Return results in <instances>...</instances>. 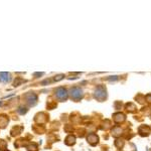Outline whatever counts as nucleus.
<instances>
[{
    "label": "nucleus",
    "mask_w": 151,
    "mask_h": 151,
    "mask_svg": "<svg viewBox=\"0 0 151 151\" xmlns=\"http://www.w3.org/2000/svg\"><path fill=\"white\" fill-rule=\"evenodd\" d=\"M12 80V76H11L10 73H6V72H3V73H0V82L1 83H9Z\"/></svg>",
    "instance_id": "nucleus-6"
},
{
    "label": "nucleus",
    "mask_w": 151,
    "mask_h": 151,
    "mask_svg": "<svg viewBox=\"0 0 151 151\" xmlns=\"http://www.w3.org/2000/svg\"><path fill=\"white\" fill-rule=\"evenodd\" d=\"M87 141H88V143H90L92 146H95V145H97L98 143H99V137H98L97 134L90 133L87 136Z\"/></svg>",
    "instance_id": "nucleus-5"
},
{
    "label": "nucleus",
    "mask_w": 151,
    "mask_h": 151,
    "mask_svg": "<svg viewBox=\"0 0 151 151\" xmlns=\"http://www.w3.org/2000/svg\"><path fill=\"white\" fill-rule=\"evenodd\" d=\"M42 75H44V73H34L33 74V76H34L35 78H39L38 76H42Z\"/></svg>",
    "instance_id": "nucleus-22"
},
{
    "label": "nucleus",
    "mask_w": 151,
    "mask_h": 151,
    "mask_svg": "<svg viewBox=\"0 0 151 151\" xmlns=\"http://www.w3.org/2000/svg\"><path fill=\"white\" fill-rule=\"evenodd\" d=\"M23 130V127L22 126H15L13 127L12 129H11V136H17L19 135L21 132H22Z\"/></svg>",
    "instance_id": "nucleus-11"
},
{
    "label": "nucleus",
    "mask_w": 151,
    "mask_h": 151,
    "mask_svg": "<svg viewBox=\"0 0 151 151\" xmlns=\"http://www.w3.org/2000/svg\"><path fill=\"white\" fill-rule=\"evenodd\" d=\"M108 80H109V81H116L117 80V77L114 76V78H108Z\"/></svg>",
    "instance_id": "nucleus-23"
},
{
    "label": "nucleus",
    "mask_w": 151,
    "mask_h": 151,
    "mask_svg": "<svg viewBox=\"0 0 151 151\" xmlns=\"http://www.w3.org/2000/svg\"><path fill=\"white\" fill-rule=\"evenodd\" d=\"M27 111H28V109H27V107H24V106H20L17 109V113L18 114H20V115H24L27 113Z\"/></svg>",
    "instance_id": "nucleus-15"
},
{
    "label": "nucleus",
    "mask_w": 151,
    "mask_h": 151,
    "mask_svg": "<svg viewBox=\"0 0 151 151\" xmlns=\"http://www.w3.org/2000/svg\"><path fill=\"white\" fill-rule=\"evenodd\" d=\"M5 151H7V150H5Z\"/></svg>",
    "instance_id": "nucleus-25"
},
{
    "label": "nucleus",
    "mask_w": 151,
    "mask_h": 151,
    "mask_svg": "<svg viewBox=\"0 0 151 151\" xmlns=\"http://www.w3.org/2000/svg\"><path fill=\"white\" fill-rule=\"evenodd\" d=\"M113 119L116 123H122L126 120V116L121 112H118V113H115L113 115Z\"/></svg>",
    "instance_id": "nucleus-7"
},
{
    "label": "nucleus",
    "mask_w": 151,
    "mask_h": 151,
    "mask_svg": "<svg viewBox=\"0 0 151 151\" xmlns=\"http://www.w3.org/2000/svg\"><path fill=\"white\" fill-rule=\"evenodd\" d=\"M63 79H64V75H63V74H61V75H57V76L54 77L52 82H59V81H62Z\"/></svg>",
    "instance_id": "nucleus-18"
},
{
    "label": "nucleus",
    "mask_w": 151,
    "mask_h": 151,
    "mask_svg": "<svg viewBox=\"0 0 151 151\" xmlns=\"http://www.w3.org/2000/svg\"><path fill=\"white\" fill-rule=\"evenodd\" d=\"M126 109L130 112H134L136 110V106L132 103H128V104H126Z\"/></svg>",
    "instance_id": "nucleus-17"
},
{
    "label": "nucleus",
    "mask_w": 151,
    "mask_h": 151,
    "mask_svg": "<svg viewBox=\"0 0 151 151\" xmlns=\"http://www.w3.org/2000/svg\"><path fill=\"white\" fill-rule=\"evenodd\" d=\"M56 97L61 102H66L69 99V92L64 87H59L56 89Z\"/></svg>",
    "instance_id": "nucleus-3"
},
{
    "label": "nucleus",
    "mask_w": 151,
    "mask_h": 151,
    "mask_svg": "<svg viewBox=\"0 0 151 151\" xmlns=\"http://www.w3.org/2000/svg\"><path fill=\"white\" fill-rule=\"evenodd\" d=\"M69 95L72 100H74L75 102H79L84 98V91L80 87H73L69 89Z\"/></svg>",
    "instance_id": "nucleus-2"
},
{
    "label": "nucleus",
    "mask_w": 151,
    "mask_h": 151,
    "mask_svg": "<svg viewBox=\"0 0 151 151\" xmlns=\"http://www.w3.org/2000/svg\"><path fill=\"white\" fill-rule=\"evenodd\" d=\"M108 95H107V89L105 86L100 85L98 87H96L94 91V98L99 102H104L107 99Z\"/></svg>",
    "instance_id": "nucleus-1"
},
{
    "label": "nucleus",
    "mask_w": 151,
    "mask_h": 151,
    "mask_svg": "<svg viewBox=\"0 0 151 151\" xmlns=\"http://www.w3.org/2000/svg\"><path fill=\"white\" fill-rule=\"evenodd\" d=\"M24 100L26 102V104L29 107H33L37 104V95L34 92H28L24 95Z\"/></svg>",
    "instance_id": "nucleus-4"
},
{
    "label": "nucleus",
    "mask_w": 151,
    "mask_h": 151,
    "mask_svg": "<svg viewBox=\"0 0 151 151\" xmlns=\"http://www.w3.org/2000/svg\"><path fill=\"white\" fill-rule=\"evenodd\" d=\"M122 132H123V130H122L121 127L119 126H115L113 129H112V135L114 136V137H119V136H121Z\"/></svg>",
    "instance_id": "nucleus-12"
},
{
    "label": "nucleus",
    "mask_w": 151,
    "mask_h": 151,
    "mask_svg": "<svg viewBox=\"0 0 151 151\" xmlns=\"http://www.w3.org/2000/svg\"><path fill=\"white\" fill-rule=\"evenodd\" d=\"M145 100L147 101L148 103H151V94H148L145 96Z\"/></svg>",
    "instance_id": "nucleus-20"
},
{
    "label": "nucleus",
    "mask_w": 151,
    "mask_h": 151,
    "mask_svg": "<svg viewBox=\"0 0 151 151\" xmlns=\"http://www.w3.org/2000/svg\"><path fill=\"white\" fill-rule=\"evenodd\" d=\"M26 81L23 80L22 78H20V77H16L15 81H14V83H13V87H18V86H20L21 84H23Z\"/></svg>",
    "instance_id": "nucleus-14"
},
{
    "label": "nucleus",
    "mask_w": 151,
    "mask_h": 151,
    "mask_svg": "<svg viewBox=\"0 0 151 151\" xmlns=\"http://www.w3.org/2000/svg\"><path fill=\"white\" fill-rule=\"evenodd\" d=\"M115 145H116V147H118V148H122V147H123V145H124V141L117 139V140L115 141Z\"/></svg>",
    "instance_id": "nucleus-19"
},
{
    "label": "nucleus",
    "mask_w": 151,
    "mask_h": 151,
    "mask_svg": "<svg viewBox=\"0 0 151 151\" xmlns=\"http://www.w3.org/2000/svg\"><path fill=\"white\" fill-rule=\"evenodd\" d=\"M138 131H139V134H140L141 136H148L151 132V129H150V127L143 125V126L139 127Z\"/></svg>",
    "instance_id": "nucleus-8"
},
{
    "label": "nucleus",
    "mask_w": 151,
    "mask_h": 151,
    "mask_svg": "<svg viewBox=\"0 0 151 151\" xmlns=\"http://www.w3.org/2000/svg\"><path fill=\"white\" fill-rule=\"evenodd\" d=\"M50 82H52V81L49 80V79H47V80L42 81V85H45V84H49Z\"/></svg>",
    "instance_id": "nucleus-21"
},
{
    "label": "nucleus",
    "mask_w": 151,
    "mask_h": 151,
    "mask_svg": "<svg viewBox=\"0 0 151 151\" xmlns=\"http://www.w3.org/2000/svg\"><path fill=\"white\" fill-rule=\"evenodd\" d=\"M64 143L68 146H72L76 143V137L74 135H68L64 139Z\"/></svg>",
    "instance_id": "nucleus-10"
},
{
    "label": "nucleus",
    "mask_w": 151,
    "mask_h": 151,
    "mask_svg": "<svg viewBox=\"0 0 151 151\" xmlns=\"http://www.w3.org/2000/svg\"><path fill=\"white\" fill-rule=\"evenodd\" d=\"M9 122V119L6 115H0V128L4 129L7 126Z\"/></svg>",
    "instance_id": "nucleus-9"
},
{
    "label": "nucleus",
    "mask_w": 151,
    "mask_h": 151,
    "mask_svg": "<svg viewBox=\"0 0 151 151\" xmlns=\"http://www.w3.org/2000/svg\"><path fill=\"white\" fill-rule=\"evenodd\" d=\"M7 147V142L3 139H0V151H5Z\"/></svg>",
    "instance_id": "nucleus-16"
},
{
    "label": "nucleus",
    "mask_w": 151,
    "mask_h": 151,
    "mask_svg": "<svg viewBox=\"0 0 151 151\" xmlns=\"http://www.w3.org/2000/svg\"><path fill=\"white\" fill-rule=\"evenodd\" d=\"M27 151H38V145L36 143H28V144L25 145Z\"/></svg>",
    "instance_id": "nucleus-13"
},
{
    "label": "nucleus",
    "mask_w": 151,
    "mask_h": 151,
    "mask_svg": "<svg viewBox=\"0 0 151 151\" xmlns=\"http://www.w3.org/2000/svg\"><path fill=\"white\" fill-rule=\"evenodd\" d=\"M1 105H2V102H0V106H1Z\"/></svg>",
    "instance_id": "nucleus-24"
}]
</instances>
